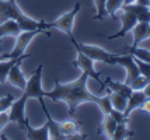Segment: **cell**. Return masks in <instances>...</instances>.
Segmentation results:
<instances>
[{"mask_svg": "<svg viewBox=\"0 0 150 140\" xmlns=\"http://www.w3.org/2000/svg\"><path fill=\"white\" fill-rule=\"evenodd\" d=\"M104 84L108 87V90H111L112 93H117L119 95H122L125 98H129L132 94V87L128 86V84H125V83H118V81H114L111 80L110 77H107L104 81Z\"/></svg>", "mask_w": 150, "mask_h": 140, "instance_id": "19", "label": "cell"}, {"mask_svg": "<svg viewBox=\"0 0 150 140\" xmlns=\"http://www.w3.org/2000/svg\"><path fill=\"white\" fill-rule=\"evenodd\" d=\"M136 3H139V4H143V6L150 7V0H136Z\"/></svg>", "mask_w": 150, "mask_h": 140, "instance_id": "33", "label": "cell"}, {"mask_svg": "<svg viewBox=\"0 0 150 140\" xmlns=\"http://www.w3.org/2000/svg\"><path fill=\"white\" fill-rule=\"evenodd\" d=\"M136 0H124V4H129V3H135Z\"/></svg>", "mask_w": 150, "mask_h": 140, "instance_id": "34", "label": "cell"}, {"mask_svg": "<svg viewBox=\"0 0 150 140\" xmlns=\"http://www.w3.org/2000/svg\"><path fill=\"white\" fill-rule=\"evenodd\" d=\"M73 46L76 48V51H80L84 55H87L88 58H91L94 62H104L107 65H115V56L118 55V52H108L103 49L101 46H96V45H87V44H81L74 39V37H70Z\"/></svg>", "mask_w": 150, "mask_h": 140, "instance_id": "3", "label": "cell"}, {"mask_svg": "<svg viewBox=\"0 0 150 140\" xmlns=\"http://www.w3.org/2000/svg\"><path fill=\"white\" fill-rule=\"evenodd\" d=\"M39 104H41V108H42V111L45 113L46 116V125H48V129H49V139H53V140H65V137L62 136L60 133V130H59V122L53 119L52 116H51V113L48 111V108H46L45 102H44V98H39Z\"/></svg>", "mask_w": 150, "mask_h": 140, "instance_id": "11", "label": "cell"}, {"mask_svg": "<svg viewBox=\"0 0 150 140\" xmlns=\"http://www.w3.org/2000/svg\"><path fill=\"white\" fill-rule=\"evenodd\" d=\"M135 62H136L137 67H139L140 74H143V76H146V77L150 79V63L143 62V60H139V59H136V58H135Z\"/></svg>", "mask_w": 150, "mask_h": 140, "instance_id": "29", "label": "cell"}, {"mask_svg": "<svg viewBox=\"0 0 150 140\" xmlns=\"http://www.w3.org/2000/svg\"><path fill=\"white\" fill-rule=\"evenodd\" d=\"M140 109H143L144 112L150 113V98H147V100L144 101L143 104H142V107H140Z\"/></svg>", "mask_w": 150, "mask_h": 140, "instance_id": "31", "label": "cell"}, {"mask_svg": "<svg viewBox=\"0 0 150 140\" xmlns=\"http://www.w3.org/2000/svg\"><path fill=\"white\" fill-rule=\"evenodd\" d=\"M124 53H131L132 56H135L136 59L150 63V51L144 49V48H140V46H125L124 48Z\"/></svg>", "mask_w": 150, "mask_h": 140, "instance_id": "21", "label": "cell"}, {"mask_svg": "<svg viewBox=\"0 0 150 140\" xmlns=\"http://www.w3.org/2000/svg\"><path fill=\"white\" fill-rule=\"evenodd\" d=\"M119 10L133 13L139 21H147V23H150V7L147 6L139 4V3L135 1V3H129V4H122Z\"/></svg>", "mask_w": 150, "mask_h": 140, "instance_id": "14", "label": "cell"}, {"mask_svg": "<svg viewBox=\"0 0 150 140\" xmlns=\"http://www.w3.org/2000/svg\"><path fill=\"white\" fill-rule=\"evenodd\" d=\"M7 123H10L8 120V112H0V132L4 129Z\"/></svg>", "mask_w": 150, "mask_h": 140, "instance_id": "30", "label": "cell"}, {"mask_svg": "<svg viewBox=\"0 0 150 140\" xmlns=\"http://www.w3.org/2000/svg\"><path fill=\"white\" fill-rule=\"evenodd\" d=\"M11 86L17 87L20 90H24L27 86V80L25 77H24V74L21 72V62H17L16 65H14L11 69H10V72L7 74V80Z\"/></svg>", "mask_w": 150, "mask_h": 140, "instance_id": "15", "label": "cell"}, {"mask_svg": "<svg viewBox=\"0 0 150 140\" xmlns=\"http://www.w3.org/2000/svg\"><path fill=\"white\" fill-rule=\"evenodd\" d=\"M4 59V55H0V60H3Z\"/></svg>", "mask_w": 150, "mask_h": 140, "instance_id": "35", "label": "cell"}, {"mask_svg": "<svg viewBox=\"0 0 150 140\" xmlns=\"http://www.w3.org/2000/svg\"><path fill=\"white\" fill-rule=\"evenodd\" d=\"M42 69H44V66L39 65L35 69V72L31 74L30 80H27V86L23 90V93H25L28 98H37V100L45 98L44 97L45 91L42 90Z\"/></svg>", "mask_w": 150, "mask_h": 140, "instance_id": "5", "label": "cell"}, {"mask_svg": "<svg viewBox=\"0 0 150 140\" xmlns=\"http://www.w3.org/2000/svg\"><path fill=\"white\" fill-rule=\"evenodd\" d=\"M121 20H122V28H121L117 34L105 37L108 41H114V39L121 38V37H125L128 32H131L132 30H133V27L137 24V21H139L136 15L133 13H129V11H122V14H121Z\"/></svg>", "mask_w": 150, "mask_h": 140, "instance_id": "10", "label": "cell"}, {"mask_svg": "<svg viewBox=\"0 0 150 140\" xmlns=\"http://www.w3.org/2000/svg\"><path fill=\"white\" fill-rule=\"evenodd\" d=\"M23 130H25V136L28 140H48L49 139V129H48L46 123L41 127H33L30 125L28 119H25Z\"/></svg>", "mask_w": 150, "mask_h": 140, "instance_id": "12", "label": "cell"}, {"mask_svg": "<svg viewBox=\"0 0 150 140\" xmlns=\"http://www.w3.org/2000/svg\"><path fill=\"white\" fill-rule=\"evenodd\" d=\"M117 125H118V122L112 118L111 115H104L103 129H104V133L107 134V137H108V139H112V134H114L115 129H117Z\"/></svg>", "mask_w": 150, "mask_h": 140, "instance_id": "24", "label": "cell"}, {"mask_svg": "<svg viewBox=\"0 0 150 140\" xmlns=\"http://www.w3.org/2000/svg\"><path fill=\"white\" fill-rule=\"evenodd\" d=\"M87 81H88V76L86 73H81V76L77 80L66 83V84L60 83L59 80H55V88L49 93L45 91L44 97L52 101H63V102H66L67 107H69V116L70 118H74L77 107L84 104V102L97 104L104 115L111 113L114 108H112L111 100H110V90H107V94L104 97L94 95L93 93L88 91Z\"/></svg>", "mask_w": 150, "mask_h": 140, "instance_id": "1", "label": "cell"}, {"mask_svg": "<svg viewBox=\"0 0 150 140\" xmlns=\"http://www.w3.org/2000/svg\"><path fill=\"white\" fill-rule=\"evenodd\" d=\"M80 8H81V4H80V3H74L73 8L69 11V13L63 14V15L59 17L56 21L48 23V27L49 28H58L60 31H63L65 34L69 35V38L73 37V23H74V17H76V14L80 11Z\"/></svg>", "mask_w": 150, "mask_h": 140, "instance_id": "6", "label": "cell"}, {"mask_svg": "<svg viewBox=\"0 0 150 140\" xmlns=\"http://www.w3.org/2000/svg\"><path fill=\"white\" fill-rule=\"evenodd\" d=\"M13 101H14V97L11 94H6L4 97H1L0 98V112H7L10 109V107H11Z\"/></svg>", "mask_w": 150, "mask_h": 140, "instance_id": "28", "label": "cell"}, {"mask_svg": "<svg viewBox=\"0 0 150 140\" xmlns=\"http://www.w3.org/2000/svg\"><path fill=\"white\" fill-rule=\"evenodd\" d=\"M149 83H150L149 77H146V76H143V74H139L136 79L132 81L131 87H132V90H143Z\"/></svg>", "mask_w": 150, "mask_h": 140, "instance_id": "27", "label": "cell"}, {"mask_svg": "<svg viewBox=\"0 0 150 140\" xmlns=\"http://www.w3.org/2000/svg\"><path fill=\"white\" fill-rule=\"evenodd\" d=\"M133 134L135 133L128 129V119H125L122 122H118L117 129H115V132L112 134V140H124L133 136Z\"/></svg>", "mask_w": 150, "mask_h": 140, "instance_id": "22", "label": "cell"}, {"mask_svg": "<svg viewBox=\"0 0 150 140\" xmlns=\"http://www.w3.org/2000/svg\"><path fill=\"white\" fill-rule=\"evenodd\" d=\"M143 93L146 94V97H147V98H150V83L143 88Z\"/></svg>", "mask_w": 150, "mask_h": 140, "instance_id": "32", "label": "cell"}, {"mask_svg": "<svg viewBox=\"0 0 150 140\" xmlns=\"http://www.w3.org/2000/svg\"><path fill=\"white\" fill-rule=\"evenodd\" d=\"M96 3V15H94V20H104L105 17L108 15L107 13V8H105V3L107 0H94Z\"/></svg>", "mask_w": 150, "mask_h": 140, "instance_id": "25", "label": "cell"}, {"mask_svg": "<svg viewBox=\"0 0 150 140\" xmlns=\"http://www.w3.org/2000/svg\"><path fill=\"white\" fill-rule=\"evenodd\" d=\"M6 20H14L18 23L21 31H30V30H48V23L45 21H37L28 17L21 10L16 0H0V23Z\"/></svg>", "mask_w": 150, "mask_h": 140, "instance_id": "2", "label": "cell"}, {"mask_svg": "<svg viewBox=\"0 0 150 140\" xmlns=\"http://www.w3.org/2000/svg\"><path fill=\"white\" fill-rule=\"evenodd\" d=\"M80 127H81V122L80 120H74L73 118L63 120V122H59V130H60V133H62V136L65 139H69L74 133L80 132Z\"/></svg>", "mask_w": 150, "mask_h": 140, "instance_id": "18", "label": "cell"}, {"mask_svg": "<svg viewBox=\"0 0 150 140\" xmlns=\"http://www.w3.org/2000/svg\"><path fill=\"white\" fill-rule=\"evenodd\" d=\"M28 101V97H27L25 93H23V95L20 97L18 100H14L11 107H10V112H8V120L13 122V123H17L20 126V129H23L24 123H25V104Z\"/></svg>", "mask_w": 150, "mask_h": 140, "instance_id": "9", "label": "cell"}, {"mask_svg": "<svg viewBox=\"0 0 150 140\" xmlns=\"http://www.w3.org/2000/svg\"><path fill=\"white\" fill-rule=\"evenodd\" d=\"M76 52H77V59L74 60L72 65L74 67L81 69V70H83V73H86L87 76H88V79L91 77V79H94L96 81H98V83L101 84V90L104 91V90H105V84H104V81L100 79V74H98V72L94 69V60H93L91 58H88L87 55H84L83 52H80V51H76Z\"/></svg>", "mask_w": 150, "mask_h": 140, "instance_id": "8", "label": "cell"}, {"mask_svg": "<svg viewBox=\"0 0 150 140\" xmlns=\"http://www.w3.org/2000/svg\"><path fill=\"white\" fill-rule=\"evenodd\" d=\"M115 65H119L126 69V79L124 83L128 86H131L132 81L140 74L139 67L135 62V56H132L131 53H118L115 56Z\"/></svg>", "mask_w": 150, "mask_h": 140, "instance_id": "7", "label": "cell"}, {"mask_svg": "<svg viewBox=\"0 0 150 140\" xmlns=\"http://www.w3.org/2000/svg\"><path fill=\"white\" fill-rule=\"evenodd\" d=\"M30 56H31L30 53L28 55L24 53V55H21V56H18V58H10V59H7V60H0V86L6 83L7 74L10 72V69H11L17 62H23L24 59L30 58Z\"/></svg>", "mask_w": 150, "mask_h": 140, "instance_id": "17", "label": "cell"}, {"mask_svg": "<svg viewBox=\"0 0 150 140\" xmlns=\"http://www.w3.org/2000/svg\"><path fill=\"white\" fill-rule=\"evenodd\" d=\"M21 32V28H20L18 23L14 20H6L3 23H0V39L3 37H17Z\"/></svg>", "mask_w": 150, "mask_h": 140, "instance_id": "20", "label": "cell"}, {"mask_svg": "<svg viewBox=\"0 0 150 140\" xmlns=\"http://www.w3.org/2000/svg\"><path fill=\"white\" fill-rule=\"evenodd\" d=\"M133 32V44L132 46H139L143 41L150 38V23L147 21H137V24L132 30Z\"/></svg>", "mask_w": 150, "mask_h": 140, "instance_id": "16", "label": "cell"}, {"mask_svg": "<svg viewBox=\"0 0 150 140\" xmlns=\"http://www.w3.org/2000/svg\"><path fill=\"white\" fill-rule=\"evenodd\" d=\"M122 4H124V0H107V3H105V8H107L108 15H112V17H114V14L121 8Z\"/></svg>", "mask_w": 150, "mask_h": 140, "instance_id": "26", "label": "cell"}, {"mask_svg": "<svg viewBox=\"0 0 150 140\" xmlns=\"http://www.w3.org/2000/svg\"><path fill=\"white\" fill-rule=\"evenodd\" d=\"M146 100H147V97H146V94L143 93V90H133L131 94V97L128 98L126 109L124 111L125 118H129V115H131L135 109L142 107V104H143Z\"/></svg>", "mask_w": 150, "mask_h": 140, "instance_id": "13", "label": "cell"}, {"mask_svg": "<svg viewBox=\"0 0 150 140\" xmlns=\"http://www.w3.org/2000/svg\"><path fill=\"white\" fill-rule=\"evenodd\" d=\"M39 34H45L46 37H51V34L48 32L46 30L38 28V30H30V31H21L17 35V41H16V45H14L13 51L10 53L4 55V59H10V58H18L21 55L25 53V49L28 48L30 42L34 39V37H37Z\"/></svg>", "mask_w": 150, "mask_h": 140, "instance_id": "4", "label": "cell"}, {"mask_svg": "<svg viewBox=\"0 0 150 140\" xmlns=\"http://www.w3.org/2000/svg\"><path fill=\"white\" fill-rule=\"evenodd\" d=\"M110 100H111V105L114 109H117L119 112H124L126 109V104H128V98H125L122 95L117 93H112L110 90Z\"/></svg>", "mask_w": 150, "mask_h": 140, "instance_id": "23", "label": "cell"}]
</instances>
